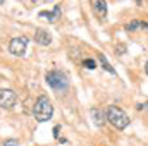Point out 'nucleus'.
Segmentation results:
<instances>
[{
	"instance_id": "obj_1",
	"label": "nucleus",
	"mask_w": 148,
	"mask_h": 146,
	"mask_svg": "<svg viewBox=\"0 0 148 146\" xmlns=\"http://www.w3.org/2000/svg\"><path fill=\"white\" fill-rule=\"evenodd\" d=\"M105 117H107V122L110 124L112 127H115L117 131H124V129L129 126V122H131L129 115L121 108V107H115V105L107 107Z\"/></svg>"
},
{
	"instance_id": "obj_2",
	"label": "nucleus",
	"mask_w": 148,
	"mask_h": 146,
	"mask_svg": "<svg viewBox=\"0 0 148 146\" xmlns=\"http://www.w3.org/2000/svg\"><path fill=\"white\" fill-rule=\"evenodd\" d=\"M52 115H53L52 102H50L45 95H41L36 102H35V107H33V117L36 119L38 122H47V120L52 119Z\"/></svg>"
},
{
	"instance_id": "obj_3",
	"label": "nucleus",
	"mask_w": 148,
	"mask_h": 146,
	"mask_svg": "<svg viewBox=\"0 0 148 146\" xmlns=\"http://www.w3.org/2000/svg\"><path fill=\"white\" fill-rule=\"evenodd\" d=\"M45 81L55 91H66L69 88V77L62 71H48L45 74Z\"/></svg>"
},
{
	"instance_id": "obj_4",
	"label": "nucleus",
	"mask_w": 148,
	"mask_h": 146,
	"mask_svg": "<svg viewBox=\"0 0 148 146\" xmlns=\"http://www.w3.org/2000/svg\"><path fill=\"white\" fill-rule=\"evenodd\" d=\"M28 43H29V38L24 36V35L12 38L10 43H9V52H10L14 57H23V55L26 53V46H28Z\"/></svg>"
},
{
	"instance_id": "obj_5",
	"label": "nucleus",
	"mask_w": 148,
	"mask_h": 146,
	"mask_svg": "<svg viewBox=\"0 0 148 146\" xmlns=\"http://www.w3.org/2000/svg\"><path fill=\"white\" fill-rule=\"evenodd\" d=\"M17 102V96L12 89L0 88V107L2 108H12Z\"/></svg>"
},
{
	"instance_id": "obj_6",
	"label": "nucleus",
	"mask_w": 148,
	"mask_h": 146,
	"mask_svg": "<svg viewBox=\"0 0 148 146\" xmlns=\"http://www.w3.org/2000/svg\"><path fill=\"white\" fill-rule=\"evenodd\" d=\"M35 41L41 46H48L52 43V35L48 31H45V29H36L35 31Z\"/></svg>"
},
{
	"instance_id": "obj_7",
	"label": "nucleus",
	"mask_w": 148,
	"mask_h": 146,
	"mask_svg": "<svg viewBox=\"0 0 148 146\" xmlns=\"http://www.w3.org/2000/svg\"><path fill=\"white\" fill-rule=\"evenodd\" d=\"M90 115H91V119H93L95 126H98V127H102V126L107 122L105 112H103L102 108H91V110H90Z\"/></svg>"
},
{
	"instance_id": "obj_8",
	"label": "nucleus",
	"mask_w": 148,
	"mask_h": 146,
	"mask_svg": "<svg viewBox=\"0 0 148 146\" xmlns=\"http://www.w3.org/2000/svg\"><path fill=\"white\" fill-rule=\"evenodd\" d=\"M59 14H60V5H55L52 12H48V10H47V12H40L38 17H41V19H48V21H55V19L59 17Z\"/></svg>"
},
{
	"instance_id": "obj_9",
	"label": "nucleus",
	"mask_w": 148,
	"mask_h": 146,
	"mask_svg": "<svg viewBox=\"0 0 148 146\" xmlns=\"http://www.w3.org/2000/svg\"><path fill=\"white\" fill-rule=\"evenodd\" d=\"M91 7H93V10H95L100 17H105V16H107V2H100V0H97V2L91 3Z\"/></svg>"
},
{
	"instance_id": "obj_10",
	"label": "nucleus",
	"mask_w": 148,
	"mask_h": 146,
	"mask_svg": "<svg viewBox=\"0 0 148 146\" xmlns=\"http://www.w3.org/2000/svg\"><path fill=\"white\" fill-rule=\"evenodd\" d=\"M98 60H100V65H102V67H103L107 72H109V74H114V76H115V69H114V67L110 65V62L107 60V57H105L103 53H100V55H98Z\"/></svg>"
},
{
	"instance_id": "obj_11",
	"label": "nucleus",
	"mask_w": 148,
	"mask_h": 146,
	"mask_svg": "<svg viewBox=\"0 0 148 146\" xmlns=\"http://www.w3.org/2000/svg\"><path fill=\"white\" fill-rule=\"evenodd\" d=\"M138 28H143V23L138 21V19H134V21H131V23L126 26V31H136Z\"/></svg>"
},
{
	"instance_id": "obj_12",
	"label": "nucleus",
	"mask_w": 148,
	"mask_h": 146,
	"mask_svg": "<svg viewBox=\"0 0 148 146\" xmlns=\"http://www.w3.org/2000/svg\"><path fill=\"white\" fill-rule=\"evenodd\" d=\"M83 65H84L86 69H90V71H93V69L97 67V62H95L93 59H86V60L83 62Z\"/></svg>"
},
{
	"instance_id": "obj_13",
	"label": "nucleus",
	"mask_w": 148,
	"mask_h": 146,
	"mask_svg": "<svg viewBox=\"0 0 148 146\" xmlns=\"http://www.w3.org/2000/svg\"><path fill=\"white\" fill-rule=\"evenodd\" d=\"M2 146H19V141L10 138V139H5V141L2 143Z\"/></svg>"
},
{
	"instance_id": "obj_14",
	"label": "nucleus",
	"mask_w": 148,
	"mask_h": 146,
	"mask_svg": "<svg viewBox=\"0 0 148 146\" xmlns=\"http://www.w3.org/2000/svg\"><path fill=\"white\" fill-rule=\"evenodd\" d=\"M136 108H138V110H143V112H145V113L148 115V100L145 102V103H140V105H138Z\"/></svg>"
},
{
	"instance_id": "obj_15",
	"label": "nucleus",
	"mask_w": 148,
	"mask_h": 146,
	"mask_svg": "<svg viewBox=\"0 0 148 146\" xmlns=\"http://www.w3.org/2000/svg\"><path fill=\"white\" fill-rule=\"evenodd\" d=\"M115 50H117V53H119V55H122V53L126 52V46H124V45H117V46H115Z\"/></svg>"
},
{
	"instance_id": "obj_16",
	"label": "nucleus",
	"mask_w": 148,
	"mask_h": 146,
	"mask_svg": "<svg viewBox=\"0 0 148 146\" xmlns=\"http://www.w3.org/2000/svg\"><path fill=\"white\" fill-rule=\"evenodd\" d=\"M53 138H55V139L59 138V126H55V127H53Z\"/></svg>"
},
{
	"instance_id": "obj_17",
	"label": "nucleus",
	"mask_w": 148,
	"mask_h": 146,
	"mask_svg": "<svg viewBox=\"0 0 148 146\" xmlns=\"http://www.w3.org/2000/svg\"><path fill=\"white\" fill-rule=\"evenodd\" d=\"M145 71H147V74H148V60H147V64H145Z\"/></svg>"
},
{
	"instance_id": "obj_18",
	"label": "nucleus",
	"mask_w": 148,
	"mask_h": 146,
	"mask_svg": "<svg viewBox=\"0 0 148 146\" xmlns=\"http://www.w3.org/2000/svg\"><path fill=\"white\" fill-rule=\"evenodd\" d=\"M143 28H147L148 29V23H143Z\"/></svg>"
}]
</instances>
